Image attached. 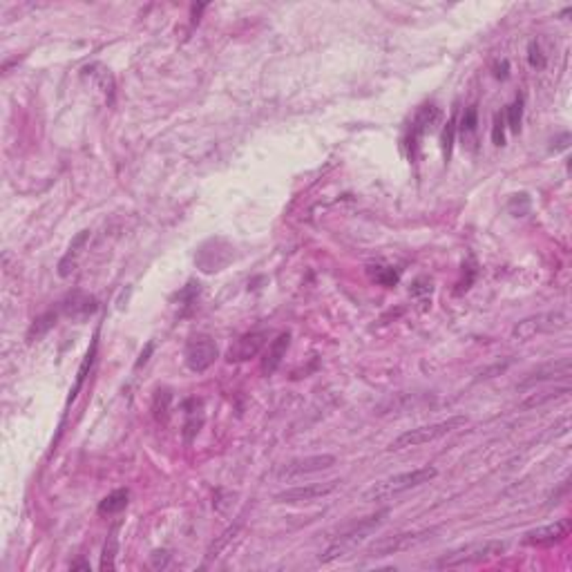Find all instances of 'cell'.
<instances>
[{
    "mask_svg": "<svg viewBox=\"0 0 572 572\" xmlns=\"http://www.w3.org/2000/svg\"><path fill=\"white\" fill-rule=\"evenodd\" d=\"M387 515H389V512L382 510V512H378V515H371L367 519H360V521L349 525V528H344L331 541V545L320 554V564H333V561H337V559H344L349 552H354L360 543L367 541V536H371L373 532L380 528Z\"/></svg>",
    "mask_w": 572,
    "mask_h": 572,
    "instance_id": "6da1fadb",
    "label": "cell"
},
{
    "mask_svg": "<svg viewBox=\"0 0 572 572\" xmlns=\"http://www.w3.org/2000/svg\"><path fill=\"white\" fill-rule=\"evenodd\" d=\"M438 476V470L436 468H416L412 472H403V474H396V476H389V478H382V481L373 483L367 492L363 494L365 501H387V498H393L403 492H410V489H416L420 485H425L429 481H434Z\"/></svg>",
    "mask_w": 572,
    "mask_h": 572,
    "instance_id": "7a4b0ae2",
    "label": "cell"
},
{
    "mask_svg": "<svg viewBox=\"0 0 572 572\" xmlns=\"http://www.w3.org/2000/svg\"><path fill=\"white\" fill-rule=\"evenodd\" d=\"M463 425H468V416H449L447 420H440V423H431V425H423V427L405 431V434H400L398 438H393L389 442V449L403 452V449L427 445V442H434L442 436L452 434V431L461 429Z\"/></svg>",
    "mask_w": 572,
    "mask_h": 572,
    "instance_id": "3957f363",
    "label": "cell"
},
{
    "mask_svg": "<svg viewBox=\"0 0 572 572\" xmlns=\"http://www.w3.org/2000/svg\"><path fill=\"white\" fill-rule=\"evenodd\" d=\"M505 552L503 541H474L465 543L461 547L445 552L438 559V568H459V566H470V564H481L487 559H494Z\"/></svg>",
    "mask_w": 572,
    "mask_h": 572,
    "instance_id": "277c9868",
    "label": "cell"
},
{
    "mask_svg": "<svg viewBox=\"0 0 572 572\" xmlns=\"http://www.w3.org/2000/svg\"><path fill=\"white\" fill-rule=\"evenodd\" d=\"M568 320L570 318H568L566 311H547V313L532 315V318L521 320L515 329H512V337H515V340H532L534 335L552 333V331L564 329V326L568 324Z\"/></svg>",
    "mask_w": 572,
    "mask_h": 572,
    "instance_id": "5b68a950",
    "label": "cell"
},
{
    "mask_svg": "<svg viewBox=\"0 0 572 572\" xmlns=\"http://www.w3.org/2000/svg\"><path fill=\"white\" fill-rule=\"evenodd\" d=\"M434 530H418V532H398L391 536H382L376 543H371L367 547L369 557H389V554H398V552H407L412 547L425 543L427 539H431Z\"/></svg>",
    "mask_w": 572,
    "mask_h": 572,
    "instance_id": "8992f818",
    "label": "cell"
},
{
    "mask_svg": "<svg viewBox=\"0 0 572 572\" xmlns=\"http://www.w3.org/2000/svg\"><path fill=\"white\" fill-rule=\"evenodd\" d=\"M333 465H335V456H331V454H313V456L293 459L284 463L282 468L277 470V478L279 481H293V478H302L322 470H331Z\"/></svg>",
    "mask_w": 572,
    "mask_h": 572,
    "instance_id": "52a82bcc",
    "label": "cell"
},
{
    "mask_svg": "<svg viewBox=\"0 0 572 572\" xmlns=\"http://www.w3.org/2000/svg\"><path fill=\"white\" fill-rule=\"evenodd\" d=\"M337 489V481H326V483H309V485H298V487H288L284 492L275 494L277 503H286V505H300V503H313V501L324 498L333 494Z\"/></svg>",
    "mask_w": 572,
    "mask_h": 572,
    "instance_id": "ba28073f",
    "label": "cell"
},
{
    "mask_svg": "<svg viewBox=\"0 0 572 572\" xmlns=\"http://www.w3.org/2000/svg\"><path fill=\"white\" fill-rule=\"evenodd\" d=\"M215 360H217V344L210 340L208 335L193 337L188 347H186V365L195 373H202L208 367H213Z\"/></svg>",
    "mask_w": 572,
    "mask_h": 572,
    "instance_id": "9c48e42d",
    "label": "cell"
},
{
    "mask_svg": "<svg viewBox=\"0 0 572 572\" xmlns=\"http://www.w3.org/2000/svg\"><path fill=\"white\" fill-rule=\"evenodd\" d=\"M568 534H570V521L561 519V521H554L550 525H541V528L530 530L523 536V543L532 545V547H547V545L564 541Z\"/></svg>",
    "mask_w": 572,
    "mask_h": 572,
    "instance_id": "30bf717a",
    "label": "cell"
},
{
    "mask_svg": "<svg viewBox=\"0 0 572 572\" xmlns=\"http://www.w3.org/2000/svg\"><path fill=\"white\" fill-rule=\"evenodd\" d=\"M266 337H268L266 331H251L246 335H242L239 340L228 349L226 354L228 363H244V360L255 358L264 349Z\"/></svg>",
    "mask_w": 572,
    "mask_h": 572,
    "instance_id": "8fae6325",
    "label": "cell"
},
{
    "mask_svg": "<svg viewBox=\"0 0 572 572\" xmlns=\"http://www.w3.org/2000/svg\"><path fill=\"white\" fill-rule=\"evenodd\" d=\"M570 369H572L570 358H561L559 363H550V365H545V367H539L534 373H530L521 387H528V384L541 382V380H550V378H568L570 376Z\"/></svg>",
    "mask_w": 572,
    "mask_h": 572,
    "instance_id": "7c38bea8",
    "label": "cell"
},
{
    "mask_svg": "<svg viewBox=\"0 0 572 572\" xmlns=\"http://www.w3.org/2000/svg\"><path fill=\"white\" fill-rule=\"evenodd\" d=\"M288 340H291V335L288 333H279L275 340L268 344V354L264 358V365H262V371L266 373V376H271V373L277 371V367L282 365V358L286 354V349H288Z\"/></svg>",
    "mask_w": 572,
    "mask_h": 572,
    "instance_id": "4fadbf2b",
    "label": "cell"
},
{
    "mask_svg": "<svg viewBox=\"0 0 572 572\" xmlns=\"http://www.w3.org/2000/svg\"><path fill=\"white\" fill-rule=\"evenodd\" d=\"M116 552H119V525H114L108 534V541L103 545V557H101V570H114L116 564Z\"/></svg>",
    "mask_w": 572,
    "mask_h": 572,
    "instance_id": "5bb4252c",
    "label": "cell"
},
{
    "mask_svg": "<svg viewBox=\"0 0 572 572\" xmlns=\"http://www.w3.org/2000/svg\"><path fill=\"white\" fill-rule=\"evenodd\" d=\"M127 489H114L112 494L105 496L99 503V515H116L127 508Z\"/></svg>",
    "mask_w": 572,
    "mask_h": 572,
    "instance_id": "9a60e30c",
    "label": "cell"
},
{
    "mask_svg": "<svg viewBox=\"0 0 572 572\" xmlns=\"http://www.w3.org/2000/svg\"><path fill=\"white\" fill-rule=\"evenodd\" d=\"M69 300H72V305H65V311L69 315H74V318H85L88 313L97 311V302H95V298H90V295L74 293Z\"/></svg>",
    "mask_w": 572,
    "mask_h": 572,
    "instance_id": "2e32d148",
    "label": "cell"
},
{
    "mask_svg": "<svg viewBox=\"0 0 572 572\" xmlns=\"http://www.w3.org/2000/svg\"><path fill=\"white\" fill-rule=\"evenodd\" d=\"M54 324H56V313H54V311L43 313L41 318H36V320H34V324H32V329H29V340H34V337H41L43 333H48Z\"/></svg>",
    "mask_w": 572,
    "mask_h": 572,
    "instance_id": "e0dca14e",
    "label": "cell"
},
{
    "mask_svg": "<svg viewBox=\"0 0 572 572\" xmlns=\"http://www.w3.org/2000/svg\"><path fill=\"white\" fill-rule=\"evenodd\" d=\"M568 391H570L568 387H561V389H554V391H543V393H534V396H530V398L525 400V403H521V407H523V410H528V407H536V405H543V403L552 400V398H559V396H566Z\"/></svg>",
    "mask_w": 572,
    "mask_h": 572,
    "instance_id": "ac0fdd59",
    "label": "cell"
},
{
    "mask_svg": "<svg viewBox=\"0 0 572 572\" xmlns=\"http://www.w3.org/2000/svg\"><path fill=\"white\" fill-rule=\"evenodd\" d=\"M95 349H97V344L92 347V351H90V354L85 356L83 365H81V369H78V376H76V384H74L72 393H69V400H74V398H76V393H78V389L83 387V380H85V376H88V369L92 367V360H95Z\"/></svg>",
    "mask_w": 572,
    "mask_h": 572,
    "instance_id": "d6986e66",
    "label": "cell"
},
{
    "mask_svg": "<svg viewBox=\"0 0 572 572\" xmlns=\"http://www.w3.org/2000/svg\"><path fill=\"white\" fill-rule=\"evenodd\" d=\"M373 279L380 282L382 286H391L398 282V273L393 271V268H384V266H376V271H373Z\"/></svg>",
    "mask_w": 572,
    "mask_h": 572,
    "instance_id": "ffe728a7",
    "label": "cell"
},
{
    "mask_svg": "<svg viewBox=\"0 0 572 572\" xmlns=\"http://www.w3.org/2000/svg\"><path fill=\"white\" fill-rule=\"evenodd\" d=\"M476 125H478V112H476V108L472 105V108L465 110L463 119H461V132L463 134H472L476 130Z\"/></svg>",
    "mask_w": 572,
    "mask_h": 572,
    "instance_id": "44dd1931",
    "label": "cell"
},
{
    "mask_svg": "<svg viewBox=\"0 0 572 572\" xmlns=\"http://www.w3.org/2000/svg\"><path fill=\"white\" fill-rule=\"evenodd\" d=\"M521 119H523V108H521V101H515L508 108V123H510V130L512 132H519L521 127Z\"/></svg>",
    "mask_w": 572,
    "mask_h": 572,
    "instance_id": "7402d4cb",
    "label": "cell"
},
{
    "mask_svg": "<svg viewBox=\"0 0 572 572\" xmlns=\"http://www.w3.org/2000/svg\"><path fill=\"white\" fill-rule=\"evenodd\" d=\"M454 132H456V119H452L445 127V132H442V153H445V159H449V155H452Z\"/></svg>",
    "mask_w": 572,
    "mask_h": 572,
    "instance_id": "603a6c76",
    "label": "cell"
},
{
    "mask_svg": "<svg viewBox=\"0 0 572 572\" xmlns=\"http://www.w3.org/2000/svg\"><path fill=\"white\" fill-rule=\"evenodd\" d=\"M492 141H494L496 146H503V144H505V134H503V116H501V114H496V119H494Z\"/></svg>",
    "mask_w": 572,
    "mask_h": 572,
    "instance_id": "cb8c5ba5",
    "label": "cell"
},
{
    "mask_svg": "<svg viewBox=\"0 0 572 572\" xmlns=\"http://www.w3.org/2000/svg\"><path fill=\"white\" fill-rule=\"evenodd\" d=\"M530 63H532V65H539V67L543 65V56H541L539 48H536L534 43L530 45Z\"/></svg>",
    "mask_w": 572,
    "mask_h": 572,
    "instance_id": "d4e9b609",
    "label": "cell"
},
{
    "mask_svg": "<svg viewBox=\"0 0 572 572\" xmlns=\"http://www.w3.org/2000/svg\"><path fill=\"white\" fill-rule=\"evenodd\" d=\"M76 568H81V570H90V564H85V561H78V564H72V570H76Z\"/></svg>",
    "mask_w": 572,
    "mask_h": 572,
    "instance_id": "484cf974",
    "label": "cell"
}]
</instances>
